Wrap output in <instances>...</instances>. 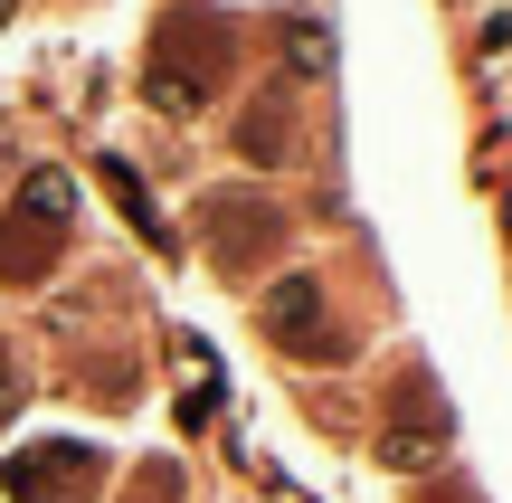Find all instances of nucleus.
Instances as JSON below:
<instances>
[{"label": "nucleus", "instance_id": "f03ea898", "mask_svg": "<svg viewBox=\"0 0 512 503\" xmlns=\"http://www.w3.org/2000/svg\"><path fill=\"white\" fill-rule=\"evenodd\" d=\"M219 48H228L219 29H190V19H181V29L162 38V57H152V95H162L171 114H190L200 86H209V67H219Z\"/></svg>", "mask_w": 512, "mask_h": 503}, {"label": "nucleus", "instance_id": "7ed1b4c3", "mask_svg": "<svg viewBox=\"0 0 512 503\" xmlns=\"http://www.w3.org/2000/svg\"><path fill=\"white\" fill-rule=\"evenodd\" d=\"M10 485L29 494V503H86L95 494V456L86 447H38V456L10 466Z\"/></svg>", "mask_w": 512, "mask_h": 503}, {"label": "nucleus", "instance_id": "20e7f679", "mask_svg": "<svg viewBox=\"0 0 512 503\" xmlns=\"http://www.w3.org/2000/svg\"><path fill=\"white\" fill-rule=\"evenodd\" d=\"M0 409H10V361H0Z\"/></svg>", "mask_w": 512, "mask_h": 503}, {"label": "nucleus", "instance_id": "f257e3e1", "mask_svg": "<svg viewBox=\"0 0 512 503\" xmlns=\"http://www.w3.org/2000/svg\"><path fill=\"white\" fill-rule=\"evenodd\" d=\"M57 228H67V181H57V171H29V190H19V219H0V276L29 285L38 266L57 257Z\"/></svg>", "mask_w": 512, "mask_h": 503}, {"label": "nucleus", "instance_id": "39448f33", "mask_svg": "<svg viewBox=\"0 0 512 503\" xmlns=\"http://www.w3.org/2000/svg\"><path fill=\"white\" fill-rule=\"evenodd\" d=\"M0 19H10V0H0Z\"/></svg>", "mask_w": 512, "mask_h": 503}]
</instances>
